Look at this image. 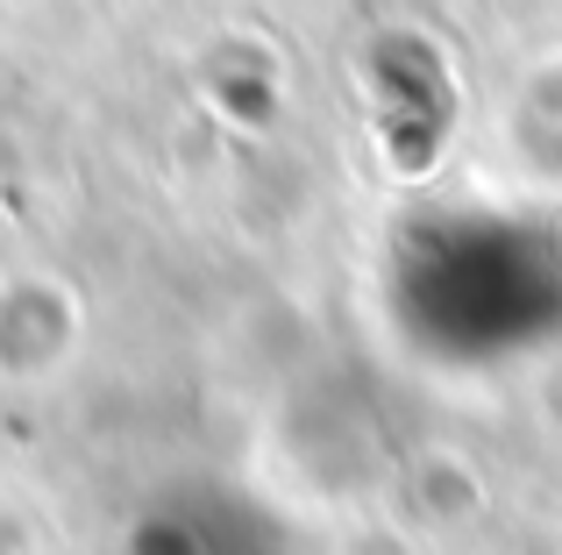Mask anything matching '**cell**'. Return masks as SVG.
I'll list each match as a JSON object with an SVG mask.
<instances>
[{
	"instance_id": "obj_1",
	"label": "cell",
	"mask_w": 562,
	"mask_h": 555,
	"mask_svg": "<svg viewBox=\"0 0 562 555\" xmlns=\"http://www.w3.org/2000/svg\"><path fill=\"white\" fill-rule=\"evenodd\" d=\"M384 299L427 363H520L562 335V236L498 207L413 214L392 242Z\"/></svg>"
},
{
	"instance_id": "obj_2",
	"label": "cell",
	"mask_w": 562,
	"mask_h": 555,
	"mask_svg": "<svg viewBox=\"0 0 562 555\" xmlns=\"http://www.w3.org/2000/svg\"><path fill=\"white\" fill-rule=\"evenodd\" d=\"M122 555H300V534L228 477H179L128 513Z\"/></svg>"
}]
</instances>
